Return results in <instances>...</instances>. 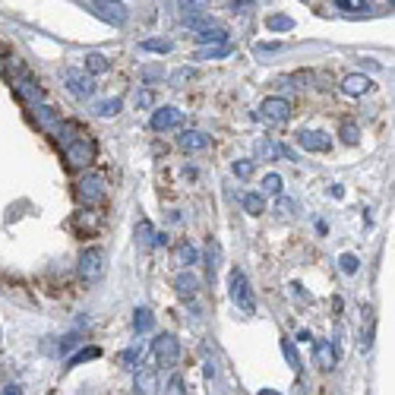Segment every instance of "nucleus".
Listing matches in <instances>:
<instances>
[{"mask_svg": "<svg viewBox=\"0 0 395 395\" xmlns=\"http://www.w3.org/2000/svg\"><path fill=\"white\" fill-rule=\"evenodd\" d=\"M58 143L63 146V155H67V165L70 168H89L92 161H95V143H92V136L86 130H82V124L70 121L58 126Z\"/></svg>", "mask_w": 395, "mask_h": 395, "instance_id": "1", "label": "nucleus"}, {"mask_svg": "<svg viewBox=\"0 0 395 395\" xmlns=\"http://www.w3.org/2000/svg\"><path fill=\"white\" fill-rule=\"evenodd\" d=\"M256 117L266 124H285L288 117H291V104H288L285 98H263Z\"/></svg>", "mask_w": 395, "mask_h": 395, "instance_id": "7", "label": "nucleus"}, {"mask_svg": "<svg viewBox=\"0 0 395 395\" xmlns=\"http://www.w3.org/2000/svg\"><path fill=\"white\" fill-rule=\"evenodd\" d=\"M152 326H155V316H152V310L139 307L136 313H133V329H136V332L143 335V332H152Z\"/></svg>", "mask_w": 395, "mask_h": 395, "instance_id": "19", "label": "nucleus"}, {"mask_svg": "<svg viewBox=\"0 0 395 395\" xmlns=\"http://www.w3.org/2000/svg\"><path fill=\"white\" fill-rule=\"evenodd\" d=\"M196 76H200V73H196V67H180L178 73L171 76V86H174V89H183L190 80H196Z\"/></svg>", "mask_w": 395, "mask_h": 395, "instance_id": "30", "label": "nucleus"}, {"mask_svg": "<svg viewBox=\"0 0 395 395\" xmlns=\"http://www.w3.org/2000/svg\"><path fill=\"white\" fill-rule=\"evenodd\" d=\"M95 114H102V117H114V114H121V98H108V102H95Z\"/></svg>", "mask_w": 395, "mask_h": 395, "instance_id": "29", "label": "nucleus"}, {"mask_svg": "<svg viewBox=\"0 0 395 395\" xmlns=\"http://www.w3.org/2000/svg\"><path fill=\"white\" fill-rule=\"evenodd\" d=\"M234 178H241V180H247V178H253V171H256V165L253 161H234Z\"/></svg>", "mask_w": 395, "mask_h": 395, "instance_id": "35", "label": "nucleus"}, {"mask_svg": "<svg viewBox=\"0 0 395 395\" xmlns=\"http://www.w3.org/2000/svg\"><path fill=\"white\" fill-rule=\"evenodd\" d=\"M338 10H348V13H367L370 10V4L367 0H335Z\"/></svg>", "mask_w": 395, "mask_h": 395, "instance_id": "32", "label": "nucleus"}, {"mask_svg": "<svg viewBox=\"0 0 395 395\" xmlns=\"http://www.w3.org/2000/svg\"><path fill=\"white\" fill-rule=\"evenodd\" d=\"M13 86H16V95H19V98H26L29 104H38L41 98H45V92H41L38 80H32V76L26 73V70H23V73L13 76Z\"/></svg>", "mask_w": 395, "mask_h": 395, "instance_id": "8", "label": "nucleus"}, {"mask_svg": "<svg viewBox=\"0 0 395 395\" xmlns=\"http://www.w3.org/2000/svg\"><path fill=\"white\" fill-rule=\"evenodd\" d=\"M256 155H259L263 161H269L272 155H275V146H272V143H266V139H263V143H256Z\"/></svg>", "mask_w": 395, "mask_h": 395, "instance_id": "43", "label": "nucleus"}, {"mask_svg": "<svg viewBox=\"0 0 395 395\" xmlns=\"http://www.w3.org/2000/svg\"><path fill=\"white\" fill-rule=\"evenodd\" d=\"M263 193H269V196L281 193V178H278V174H266V178H263Z\"/></svg>", "mask_w": 395, "mask_h": 395, "instance_id": "33", "label": "nucleus"}, {"mask_svg": "<svg viewBox=\"0 0 395 395\" xmlns=\"http://www.w3.org/2000/svg\"><path fill=\"white\" fill-rule=\"evenodd\" d=\"M95 357H102V348H86V351H80V355L70 357L67 367H80V364H86V361H95Z\"/></svg>", "mask_w": 395, "mask_h": 395, "instance_id": "31", "label": "nucleus"}, {"mask_svg": "<svg viewBox=\"0 0 395 395\" xmlns=\"http://www.w3.org/2000/svg\"><path fill=\"white\" fill-rule=\"evenodd\" d=\"M357 136H361L357 124H355V121H345V124H342V139H345V143L355 146V143H357Z\"/></svg>", "mask_w": 395, "mask_h": 395, "instance_id": "34", "label": "nucleus"}, {"mask_svg": "<svg viewBox=\"0 0 395 395\" xmlns=\"http://www.w3.org/2000/svg\"><path fill=\"white\" fill-rule=\"evenodd\" d=\"M247 6H253V0H234V4H231V10H234V13H247Z\"/></svg>", "mask_w": 395, "mask_h": 395, "instance_id": "46", "label": "nucleus"}, {"mask_svg": "<svg viewBox=\"0 0 395 395\" xmlns=\"http://www.w3.org/2000/svg\"><path fill=\"white\" fill-rule=\"evenodd\" d=\"M121 364H124V367H136V364H139V348H126V351H121Z\"/></svg>", "mask_w": 395, "mask_h": 395, "instance_id": "41", "label": "nucleus"}, {"mask_svg": "<svg viewBox=\"0 0 395 395\" xmlns=\"http://www.w3.org/2000/svg\"><path fill=\"white\" fill-rule=\"evenodd\" d=\"M168 392H174V395L183 392V377H178V373H174V377H171V383H168Z\"/></svg>", "mask_w": 395, "mask_h": 395, "instance_id": "45", "label": "nucleus"}, {"mask_svg": "<svg viewBox=\"0 0 395 395\" xmlns=\"http://www.w3.org/2000/svg\"><path fill=\"white\" fill-rule=\"evenodd\" d=\"M152 104H155V92L152 89H143L136 95V108H152Z\"/></svg>", "mask_w": 395, "mask_h": 395, "instance_id": "42", "label": "nucleus"}, {"mask_svg": "<svg viewBox=\"0 0 395 395\" xmlns=\"http://www.w3.org/2000/svg\"><path fill=\"white\" fill-rule=\"evenodd\" d=\"M209 143H212V139L200 130H187V133H180V139H178V146L183 152H202V149H209Z\"/></svg>", "mask_w": 395, "mask_h": 395, "instance_id": "13", "label": "nucleus"}, {"mask_svg": "<svg viewBox=\"0 0 395 395\" xmlns=\"http://www.w3.org/2000/svg\"><path fill=\"white\" fill-rule=\"evenodd\" d=\"M80 275L82 281H98L104 275V250L102 247H89L80 256Z\"/></svg>", "mask_w": 395, "mask_h": 395, "instance_id": "5", "label": "nucleus"}, {"mask_svg": "<svg viewBox=\"0 0 395 395\" xmlns=\"http://www.w3.org/2000/svg\"><path fill=\"white\" fill-rule=\"evenodd\" d=\"M92 13L111 26H124L126 19H130V10H126L121 0H95V4H92Z\"/></svg>", "mask_w": 395, "mask_h": 395, "instance_id": "6", "label": "nucleus"}, {"mask_svg": "<svg viewBox=\"0 0 395 395\" xmlns=\"http://www.w3.org/2000/svg\"><path fill=\"white\" fill-rule=\"evenodd\" d=\"M32 111H35V121H38L41 126H45L48 133H58V126H60V117H58V111H54V108H48L45 102L32 104Z\"/></svg>", "mask_w": 395, "mask_h": 395, "instance_id": "14", "label": "nucleus"}, {"mask_svg": "<svg viewBox=\"0 0 395 395\" xmlns=\"http://www.w3.org/2000/svg\"><path fill=\"white\" fill-rule=\"evenodd\" d=\"M104 196H108V180H104L102 171H86L80 180H76V200L86 209L102 206Z\"/></svg>", "mask_w": 395, "mask_h": 395, "instance_id": "2", "label": "nucleus"}, {"mask_svg": "<svg viewBox=\"0 0 395 395\" xmlns=\"http://www.w3.org/2000/svg\"><path fill=\"white\" fill-rule=\"evenodd\" d=\"M73 224H76V228L92 231V228H98V218H92V212H80V215L73 218Z\"/></svg>", "mask_w": 395, "mask_h": 395, "instance_id": "38", "label": "nucleus"}, {"mask_svg": "<svg viewBox=\"0 0 395 395\" xmlns=\"http://www.w3.org/2000/svg\"><path fill=\"white\" fill-rule=\"evenodd\" d=\"M86 70H89V73H95V76H102V73H108V70H111V60L102 58V54H86Z\"/></svg>", "mask_w": 395, "mask_h": 395, "instance_id": "24", "label": "nucleus"}, {"mask_svg": "<svg viewBox=\"0 0 395 395\" xmlns=\"http://www.w3.org/2000/svg\"><path fill=\"white\" fill-rule=\"evenodd\" d=\"M281 351H285V361L291 364V370L301 373V357H298V348H294L291 338H281Z\"/></svg>", "mask_w": 395, "mask_h": 395, "instance_id": "28", "label": "nucleus"}, {"mask_svg": "<svg viewBox=\"0 0 395 395\" xmlns=\"http://www.w3.org/2000/svg\"><path fill=\"white\" fill-rule=\"evenodd\" d=\"M228 288H231V301L237 304V310L244 313H256V301H253V291H250V281L241 269H234L228 275Z\"/></svg>", "mask_w": 395, "mask_h": 395, "instance_id": "3", "label": "nucleus"}, {"mask_svg": "<svg viewBox=\"0 0 395 395\" xmlns=\"http://www.w3.org/2000/svg\"><path fill=\"white\" fill-rule=\"evenodd\" d=\"M180 121H183V111H178V108H158L152 114V130H158V133L174 130V126H180Z\"/></svg>", "mask_w": 395, "mask_h": 395, "instance_id": "11", "label": "nucleus"}, {"mask_svg": "<svg viewBox=\"0 0 395 395\" xmlns=\"http://www.w3.org/2000/svg\"><path fill=\"white\" fill-rule=\"evenodd\" d=\"M139 76H143L146 82H158L161 76H165V70H161V67H143V70H139Z\"/></svg>", "mask_w": 395, "mask_h": 395, "instance_id": "40", "label": "nucleus"}, {"mask_svg": "<svg viewBox=\"0 0 395 395\" xmlns=\"http://www.w3.org/2000/svg\"><path fill=\"white\" fill-rule=\"evenodd\" d=\"M244 209H247V215H263V209H266L263 193H247L244 196Z\"/></svg>", "mask_w": 395, "mask_h": 395, "instance_id": "27", "label": "nucleus"}, {"mask_svg": "<svg viewBox=\"0 0 395 395\" xmlns=\"http://www.w3.org/2000/svg\"><path fill=\"white\" fill-rule=\"evenodd\" d=\"M76 342H80V335H67V338H63V342L58 345V355H67V351H70V348H73V345H76Z\"/></svg>", "mask_w": 395, "mask_h": 395, "instance_id": "44", "label": "nucleus"}, {"mask_svg": "<svg viewBox=\"0 0 395 395\" xmlns=\"http://www.w3.org/2000/svg\"><path fill=\"white\" fill-rule=\"evenodd\" d=\"M370 86H373V82L367 80V76H361V73H351V76H345V80H342V92H345V95H367Z\"/></svg>", "mask_w": 395, "mask_h": 395, "instance_id": "15", "label": "nucleus"}, {"mask_svg": "<svg viewBox=\"0 0 395 395\" xmlns=\"http://www.w3.org/2000/svg\"><path fill=\"white\" fill-rule=\"evenodd\" d=\"M313 355H316V364H320V370H335L338 348H335L332 342H316L313 345Z\"/></svg>", "mask_w": 395, "mask_h": 395, "instance_id": "12", "label": "nucleus"}, {"mask_svg": "<svg viewBox=\"0 0 395 395\" xmlns=\"http://www.w3.org/2000/svg\"><path fill=\"white\" fill-rule=\"evenodd\" d=\"M63 82H67V89L73 92L76 98H82V102L95 95V82H92L86 73H80V70H67V73H63Z\"/></svg>", "mask_w": 395, "mask_h": 395, "instance_id": "9", "label": "nucleus"}, {"mask_svg": "<svg viewBox=\"0 0 395 395\" xmlns=\"http://www.w3.org/2000/svg\"><path fill=\"white\" fill-rule=\"evenodd\" d=\"M133 237H136V244L139 247H146V250H149V247H155V228H152V222H136V231H133Z\"/></svg>", "mask_w": 395, "mask_h": 395, "instance_id": "18", "label": "nucleus"}, {"mask_svg": "<svg viewBox=\"0 0 395 395\" xmlns=\"http://www.w3.org/2000/svg\"><path fill=\"white\" fill-rule=\"evenodd\" d=\"M266 26H269V32H291L294 29V19L285 16V13H275V16L266 19Z\"/></svg>", "mask_w": 395, "mask_h": 395, "instance_id": "25", "label": "nucleus"}, {"mask_svg": "<svg viewBox=\"0 0 395 395\" xmlns=\"http://www.w3.org/2000/svg\"><path fill=\"white\" fill-rule=\"evenodd\" d=\"M234 51V48L228 45V41H215V45H206L196 51V60H218V58H228V54Z\"/></svg>", "mask_w": 395, "mask_h": 395, "instance_id": "16", "label": "nucleus"}, {"mask_svg": "<svg viewBox=\"0 0 395 395\" xmlns=\"http://www.w3.org/2000/svg\"><path fill=\"white\" fill-rule=\"evenodd\" d=\"M313 80H316V76L310 73V70H301V73H291V76H288V82H291L294 89H307L304 82H313Z\"/></svg>", "mask_w": 395, "mask_h": 395, "instance_id": "37", "label": "nucleus"}, {"mask_svg": "<svg viewBox=\"0 0 395 395\" xmlns=\"http://www.w3.org/2000/svg\"><path fill=\"white\" fill-rule=\"evenodd\" d=\"M196 38L202 41V45H215V41H228V29H224V26H209V29H202L200 35H196Z\"/></svg>", "mask_w": 395, "mask_h": 395, "instance_id": "22", "label": "nucleus"}, {"mask_svg": "<svg viewBox=\"0 0 395 395\" xmlns=\"http://www.w3.org/2000/svg\"><path fill=\"white\" fill-rule=\"evenodd\" d=\"M174 291L180 294V298H193L196 291H200V278L196 275H190V272H183L174 278Z\"/></svg>", "mask_w": 395, "mask_h": 395, "instance_id": "17", "label": "nucleus"}, {"mask_svg": "<svg viewBox=\"0 0 395 395\" xmlns=\"http://www.w3.org/2000/svg\"><path fill=\"white\" fill-rule=\"evenodd\" d=\"M218 266H222V247L215 241H209V250H206V269H209V278L218 275Z\"/></svg>", "mask_w": 395, "mask_h": 395, "instance_id": "23", "label": "nucleus"}, {"mask_svg": "<svg viewBox=\"0 0 395 395\" xmlns=\"http://www.w3.org/2000/svg\"><path fill=\"white\" fill-rule=\"evenodd\" d=\"M338 263H342V272L355 275V272H357V266H361V259H357L355 253H342V256H338Z\"/></svg>", "mask_w": 395, "mask_h": 395, "instance_id": "36", "label": "nucleus"}, {"mask_svg": "<svg viewBox=\"0 0 395 395\" xmlns=\"http://www.w3.org/2000/svg\"><path fill=\"white\" fill-rule=\"evenodd\" d=\"M178 263L187 266V269H190V266H196V263H200V250H196V247L190 244V241L178 244Z\"/></svg>", "mask_w": 395, "mask_h": 395, "instance_id": "20", "label": "nucleus"}, {"mask_svg": "<svg viewBox=\"0 0 395 395\" xmlns=\"http://www.w3.org/2000/svg\"><path fill=\"white\" fill-rule=\"evenodd\" d=\"M278 51H285L281 41H259L256 45V54H278Z\"/></svg>", "mask_w": 395, "mask_h": 395, "instance_id": "39", "label": "nucleus"}, {"mask_svg": "<svg viewBox=\"0 0 395 395\" xmlns=\"http://www.w3.org/2000/svg\"><path fill=\"white\" fill-rule=\"evenodd\" d=\"M139 48H143V51H152V54H168L174 45L168 38H146V41H139Z\"/></svg>", "mask_w": 395, "mask_h": 395, "instance_id": "26", "label": "nucleus"}, {"mask_svg": "<svg viewBox=\"0 0 395 395\" xmlns=\"http://www.w3.org/2000/svg\"><path fill=\"white\" fill-rule=\"evenodd\" d=\"M152 355H155V364L165 367V370H171V367L180 361V342H178V338H174L171 332L158 335V338L152 342Z\"/></svg>", "mask_w": 395, "mask_h": 395, "instance_id": "4", "label": "nucleus"}, {"mask_svg": "<svg viewBox=\"0 0 395 395\" xmlns=\"http://www.w3.org/2000/svg\"><path fill=\"white\" fill-rule=\"evenodd\" d=\"M298 146H301V149H307V152H329V149H332V139H329L326 133H320V130H301L298 133Z\"/></svg>", "mask_w": 395, "mask_h": 395, "instance_id": "10", "label": "nucleus"}, {"mask_svg": "<svg viewBox=\"0 0 395 395\" xmlns=\"http://www.w3.org/2000/svg\"><path fill=\"white\" fill-rule=\"evenodd\" d=\"M168 244V234H155V247H165Z\"/></svg>", "mask_w": 395, "mask_h": 395, "instance_id": "47", "label": "nucleus"}, {"mask_svg": "<svg viewBox=\"0 0 395 395\" xmlns=\"http://www.w3.org/2000/svg\"><path fill=\"white\" fill-rule=\"evenodd\" d=\"M133 389L149 395V392H158V383H155V373L152 370H139L136 373V383H133Z\"/></svg>", "mask_w": 395, "mask_h": 395, "instance_id": "21", "label": "nucleus"}]
</instances>
